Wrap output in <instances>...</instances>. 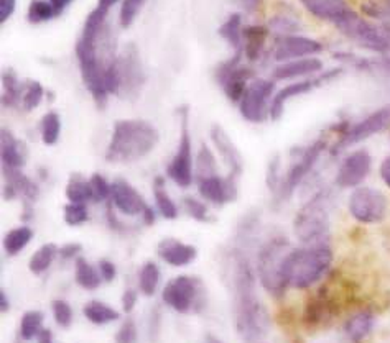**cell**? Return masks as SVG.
I'll return each instance as SVG.
<instances>
[{"mask_svg": "<svg viewBox=\"0 0 390 343\" xmlns=\"http://www.w3.org/2000/svg\"><path fill=\"white\" fill-rule=\"evenodd\" d=\"M232 292L237 334L246 343H267L270 319L257 294L252 265L242 250L232 252Z\"/></svg>", "mask_w": 390, "mask_h": 343, "instance_id": "1", "label": "cell"}, {"mask_svg": "<svg viewBox=\"0 0 390 343\" xmlns=\"http://www.w3.org/2000/svg\"><path fill=\"white\" fill-rule=\"evenodd\" d=\"M159 141L160 132L154 123L142 118H121L114 123L104 158L111 165H130L149 156Z\"/></svg>", "mask_w": 390, "mask_h": 343, "instance_id": "2", "label": "cell"}, {"mask_svg": "<svg viewBox=\"0 0 390 343\" xmlns=\"http://www.w3.org/2000/svg\"><path fill=\"white\" fill-rule=\"evenodd\" d=\"M333 265V250L329 243L301 245L286 255V276L295 290H308L328 273Z\"/></svg>", "mask_w": 390, "mask_h": 343, "instance_id": "3", "label": "cell"}, {"mask_svg": "<svg viewBox=\"0 0 390 343\" xmlns=\"http://www.w3.org/2000/svg\"><path fill=\"white\" fill-rule=\"evenodd\" d=\"M329 205H331V193L323 188L316 190L296 212L294 232L301 245L329 242V228H331Z\"/></svg>", "mask_w": 390, "mask_h": 343, "instance_id": "4", "label": "cell"}, {"mask_svg": "<svg viewBox=\"0 0 390 343\" xmlns=\"http://www.w3.org/2000/svg\"><path fill=\"white\" fill-rule=\"evenodd\" d=\"M291 250L285 237H274L262 245L257 255V277L262 287L274 297H284L289 290L286 255Z\"/></svg>", "mask_w": 390, "mask_h": 343, "instance_id": "5", "label": "cell"}, {"mask_svg": "<svg viewBox=\"0 0 390 343\" xmlns=\"http://www.w3.org/2000/svg\"><path fill=\"white\" fill-rule=\"evenodd\" d=\"M99 43H89L79 38L74 45V54L76 61H78L81 81H83L86 91L93 97L96 107L102 111V108L107 107V102H109L111 97L106 89L104 73L106 63L112 56L102 54V50H99Z\"/></svg>", "mask_w": 390, "mask_h": 343, "instance_id": "6", "label": "cell"}, {"mask_svg": "<svg viewBox=\"0 0 390 343\" xmlns=\"http://www.w3.org/2000/svg\"><path fill=\"white\" fill-rule=\"evenodd\" d=\"M387 128H390V103L367 113L361 121H343L336 123L331 127V132L336 135V140L333 145H329V155L338 156L343 151L372 138L374 135L386 132Z\"/></svg>", "mask_w": 390, "mask_h": 343, "instance_id": "7", "label": "cell"}, {"mask_svg": "<svg viewBox=\"0 0 390 343\" xmlns=\"http://www.w3.org/2000/svg\"><path fill=\"white\" fill-rule=\"evenodd\" d=\"M334 29L367 54L390 56V25L362 17L354 10Z\"/></svg>", "mask_w": 390, "mask_h": 343, "instance_id": "8", "label": "cell"}, {"mask_svg": "<svg viewBox=\"0 0 390 343\" xmlns=\"http://www.w3.org/2000/svg\"><path fill=\"white\" fill-rule=\"evenodd\" d=\"M326 151H329V143L324 138H318L313 143L301 146L295 153H291V156H294L291 165L289 166V170L281 174L279 190L274 194L277 204H284L294 198L296 189H300V186L306 183V179L311 176L318 161L321 160V156Z\"/></svg>", "mask_w": 390, "mask_h": 343, "instance_id": "9", "label": "cell"}, {"mask_svg": "<svg viewBox=\"0 0 390 343\" xmlns=\"http://www.w3.org/2000/svg\"><path fill=\"white\" fill-rule=\"evenodd\" d=\"M256 76H259L257 68L249 64L242 54L232 53L226 59H223V61L216 64L213 71L216 84L223 91L226 99L231 103H234V106L239 103L247 86L251 84V81Z\"/></svg>", "mask_w": 390, "mask_h": 343, "instance_id": "10", "label": "cell"}, {"mask_svg": "<svg viewBox=\"0 0 390 343\" xmlns=\"http://www.w3.org/2000/svg\"><path fill=\"white\" fill-rule=\"evenodd\" d=\"M180 117V138L171 161L166 166V178L171 179L178 188L188 189L194 183V158L193 156V140L189 133V107L181 106L178 108Z\"/></svg>", "mask_w": 390, "mask_h": 343, "instance_id": "11", "label": "cell"}, {"mask_svg": "<svg viewBox=\"0 0 390 343\" xmlns=\"http://www.w3.org/2000/svg\"><path fill=\"white\" fill-rule=\"evenodd\" d=\"M344 71L346 69L343 66L326 68L323 73L315 76V78L291 81V83H285L284 86L279 87L274 94L272 103H270V121L279 122L280 118L284 117L285 108L291 101L296 99V97L310 94V92L319 89V87L333 83V81L344 74Z\"/></svg>", "mask_w": 390, "mask_h": 343, "instance_id": "12", "label": "cell"}, {"mask_svg": "<svg viewBox=\"0 0 390 343\" xmlns=\"http://www.w3.org/2000/svg\"><path fill=\"white\" fill-rule=\"evenodd\" d=\"M275 91H277V83L270 76L269 78L256 76L237 103L244 121L252 125H260L270 121V103H272Z\"/></svg>", "mask_w": 390, "mask_h": 343, "instance_id": "13", "label": "cell"}, {"mask_svg": "<svg viewBox=\"0 0 390 343\" xmlns=\"http://www.w3.org/2000/svg\"><path fill=\"white\" fill-rule=\"evenodd\" d=\"M348 212L361 225H376L389 214L387 195L371 186L356 188L348 198Z\"/></svg>", "mask_w": 390, "mask_h": 343, "instance_id": "14", "label": "cell"}, {"mask_svg": "<svg viewBox=\"0 0 390 343\" xmlns=\"http://www.w3.org/2000/svg\"><path fill=\"white\" fill-rule=\"evenodd\" d=\"M161 299L168 307L180 314L198 312L204 306L203 282L193 276H176L168 282L161 292Z\"/></svg>", "mask_w": 390, "mask_h": 343, "instance_id": "15", "label": "cell"}, {"mask_svg": "<svg viewBox=\"0 0 390 343\" xmlns=\"http://www.w3.org/2000/svg\"><path fill=\"white\" fill-rule=\"evenodd\" d=\"M324 45L316 38L295 34L286 36L272 38L269 50V63L279 64L285 61H294V59L303 58H316L324 53Z\"/></svg>", "mask_w": 390, "mask_h": 343, "instance_id": "16", "label": "cell"}, {"mask_svg": "<svg viewBox=\"0 0 390 343\" xmlns=\"http://www.w3.org/2000/svg\"><path fill=\"white\" fill-rule=\"evenodd\" d=\"M116 64L119 71V79H121V92H119V97L135 99L142 92L145 81H147V74H145L139 48L134 43H129V45L124 46V50L117 53Z\"/></svg>", "mask_w": 390, "mask_h": 343, "instance_id": "17", "label": "cell"}, {"mask_svg": "<svg viewBox=\"0 0 390 343\" xmlns=\"http://www.w3.org/2000/svg\"><path fill=\"white\" fill-rule=\"evenodd\" d=\"M372 156L366 148L351 151L341 160L334 174V186L339 189H356L369 178Z\"/></svg>", "mask_w": 390, "mask_h": 343, "instance_id": "18", "label": "cell"}, {"mask_svg": "<svg viewBox=\"0 0 390 343\" xmlns=\"http://www.w3.org/2000/svg\"><path fill=\"white\" fill-rule=\"evenodd\" d=\"M237 181L239 179L232 176V174L221 176L218 173L209 178L199 179L194 184H196L198 194L203 200L214 207H224L236 203L237 198H239V184H237Z\"/></svg>", "mask_w": 390, "mask_h": 343, "instance_id": "19", "label": "cell"}, {"mask_svg": "<svg viewBox=\"0 0 390 343\" xmlns=\"http://www.w3.org/2000/svg\"><path fill=\"white\" fill-rule=\"evenodd\" d=\"M270 43H272V34L265 24H246L244 26L242 56L254 68L269 61Z\"/></svg>", "mask_w": 390, "mask_h": 343, "instance_id": "20", "label": "cell"}, {"mask_svg": "<svg viewBox=\"0 0 390 343\" xmlns=\"http://www.w3.org/2000/svg\"><path fill=\"white\" fill-rule=\"evenodd\" d=\"M324 69H326V64H324L321 56L294 59V61L272 64L270 78L275 83H291V81L315 78L319 73H323Z\"/></svg>", "mask_w": 390, "mask_h": 343, "instance_id": "21", "label": "cell"}, {"mask_svg": "<svg viewBox=\"0 0 390 343\" xmlns=\"http://www.w3.org/2000/svg\"><path fill=\"white\" fill-rule=\"evenodd\" d=\"M209 138L211 143L214 146V151L219 155V158L226 165L227 174H232V176L239 179L244 173V158L223 125L219 123L211 125Z\"/></svg>", "mask_w": 390, "mask_h": 343, "instance_id": "22", "label": "cell"}, {"mask_svg": "<svg viewBox=\"0 0 390 343\" xmlns=\"http://www.w3.org/2000/svg\"><path fill=\"white\" fill-rule=\"evenodd\" d=\"M109 204L119 214L126 217H142L149 204L145 203L144 195L135 189L126 179H114L112 193Z\"/></svg>", "mask_w": 390, "mask_h": 343, "instance_id": "23", "label": "cell"}, {"mask_svg": "<svg viewBox=\"0 0 390 343\" xmlns=\"http://www.w3.org/2000/svg\"><path fill=\"white\" fill-rule=\"evenodd\" d=\"M300 4L311 17L333 26L339 25L354 12L348 0H300Z\"/></svg>", "mask_w": 390, "mask_h": 343, "instance_id": "24", "label": "cell"}, {"mask_svg": "<svg viewBox=\"0 0 390 343\" xmlns=\"http://www.w3.org/2000/svg\"><path fill=\"white\" fill-rule=\"evenodd\" d=\"M0 160L2 170H21L29 160L25 141L19 140L9 128L0 130Z\"/></svg>", "mask_w": 390, "mask_h": 343, "instance_id": "25", "label": "cell"}, {"mask_svg": "<svg viewBox=\"0 0 390 343\" xmlns=\"http://www.w3.org/2000/svg\"><path fill=\"white\" fill-rule=\"evenodd\" d=\"M156 253L166 265L175 266V268L191 265L198 257L196 247L176 240V238H164L156 247Z\"/></svg>", "mask_w": 390, "mask_h": 343, "instance_id": "26", "label": "cell"}, {"mask_svg": "<svg viewBox=\"0 0 390 343\" xmlns=\"http://www.w3.org/2000/svg\"><path fill=\"white\" fill-rule=\"evenodd\" d=\"M4 181L9 186H12L19 198L24 200V204H35L38 195H40V188L34 179L21 173V170H2Z\"/></svg>", "mask_w": 390, "mask_h": 343, "instance_id": "27", "label": "cell"}, {"mask_svg": "<svg viewBox=\"0 0 390 343\" xmlns=\"http://www.w3.org/2000/svg\"><path fill=\"white\" fill-rule=\"evenodd\" d=\"M244 17L241 12H234L221 24L218 34L229 46L232 54H242V40H244Z\"/></svg>", "mask_w": 390, "mask_h": 343, "instance_id": "28", "label": "cell"}, {"mask_svg": "<svg viewBox=\"0 0 390 343\" xmlns=\"http://www.w3.org/2000/svg\"><path fill=\"white\" fill-rule=\"evenodd\" d=\"M376 325V315L371 310H359L346 320L344 334L353 343H362L372 334Z\"/></svg>", "mask_w": 390, "mask_h": 343, "instance_id": "29", "label": "cell"}, {"mask_svg": "<svg viewBox=\"0 0 390 343\" xmlns=\"http://www.w3.org/2000/svg\"><path fill=\"white\" fill-rule=\"evenodd\" d=\"M25 91V81L19 78L15 69L7 68L2 73V107L21 108V97Z\"/></svg>", "mask_w": 390, "mask_h": 343, "instance_id": "30", "label": "cell"}, {"mask_svg": "<svg viewBox=\"0 0 390 343\" xmlns=\"http://www.w3.org/2000/svg\"><path fill=\"white\" fill-rule=\"evenodd\" d=\"M166 179L164 176H156L154 179V199H155V207L156 212L164 217L166 220H176L178 215H180V209L175 200L170 198V194L166 193L165 188Z\"/></svg>", "mask_w": 390, "mask_h": 343, "instance_id": "31", "label": "cell"}, {"mask_svg": "<svg viewBox=\"0 0 390 343\" xmlns=\"http://www.w3.org/2000/svg\"><path fill=\"white\" fill-rule=\"evenodd\" d=\"M109 12L101 7H96L84 20L83 31H81V40L89 43H99L101 38L106 34V21Z\"/></svg>", "mask_w": 390, "mask_h": 343, "instance_id": "32", "label": "cell"}, {"mask_svg": "<svg viewBox=\"0 0 390 343\" xmlns=\"http://www.w3.org/2000/svg\"><path fill=\"white\" fill-rule=\"evenodd\" d=\"M64 194H66L68 203L73 204L93 203V189H91V183L88 178L83 176V174L76 173L69 176Z\"/></svg>", "mask_w": 390, "mask_h": 343, "instance_id": "33", "label": "cell"}, {"mask_svg": "<svg viewBox=\"0 0 390 343\" xmlns=\"http://www.w3.org/2000/svg\"><path fill=\"white\" fill-rule=\"evenodd\" d=\"M218 158L216 153L206 143H201L198 150V155L194 158V183L199 179L209 178L213 174H218Z\"/></svg>", "mask_w": 390, "mask_h": 343, "instance_id": "34", "label": "cell"}, {"mask_svg": "<svg viewBox=\"0 0 390 343\" xmlns=\"http://www.w3.org/2000/svg\"><path fill=\"white\" fill-rule=\"evenodd\" d=\"M34 238V230L29 225H20L15 227L12 230L7 232V235L4 237V250L9 257H15L21 250L26 248V245Z\"/></svg>", "mask_w": 390, "mask_h": 343, "instance_id": "35", "label": "cell"}, {"mask_svg": "<svg viewBox=\"0 0 390 343\" xmlns=\"http://www.w3.org/2000/svg\"><path fill=\"white\" fill-rule=\"evenodd\" d=\"M74 280H76V285L83 287V290L94 291L101 286L102 277L99 275V270L93 268V266H91L83 257H79L76 258V265H74Z\"/></svg>", "mask_w": 390, "mask_h": 343, "instance_id": "36", "label": "cell"}, {"mask_svg": "<svg viewBox=\"0 0 390 343\" xmlns=\"http://www.w3.org/2000/svg\"><path fill=\"white\" fill-rule=\"evenodd\" d=\"M59 248L56 247L55 243H45L41 245L40 248L36 250V252L31 255V258L29 261V268L34 275L40 276L45 273V271L50 268L53 261L58 257Z\"/></svg>", "mask_w": 390, "mask_h": 343, "instance_id": "37", "label": "cell"}, {"mask_svg": "<svg viewBox=\"0 0 390 343\" xmlns=\"http://www.w3.org/2000/svg\"><path fill=\"white\" fill-rule=\"evenodd\" d=\"M83 314L86 315V319H88L89 322H93L96 325L111 324L114 320H119V317H121V314H119L116 309H112L111 306H107V304L101 301H91L86 304Z\"/></svg>", "mask_w": 390, "mask_h": 343, "instance_id": "38", "label": "cell"}, {"mask_svg": "<svg viewBox=\"0 0 390 343\" xmlns=\"http://www.w3.org/2000/svg\"><path fill=\"white\" fill-rule=\"evenodd\" d=\"M265 25L269 26L272 38L295 35V34H300L301 30L300 20L290 14H275Z\"/></svg>", "mask_w": 390, "mask_h": 343, "instance_id": "39", "label": "cell"}, {"mask_svg": "<svg viewBox=\"0 0 390 343\" xmlns=\"http://www.w3.org/2000/svg\"><path fill=\"white\" fill-rule=\"evenodd\" d=\"M40 135L41 141L46 146H53L58 143L61 137V117L55 111L46 112L40 122Z\"/></svg>", "mask_w": 390, "mask_h": 343, "instance_id": "40", "label": "cell"}, {"mask_svg": "<svg viewBox=\"0 0 390 343\" xmlns=\"http://www.w3.org/2000/svg\"><path fill=\"white\" fill-rule=\"evenodd\" d=\"M45 97H46V89L43 87L40 81L26 79L24 97H21V111L25 112L35 111V108L41 106V102Z\"/></svg>", "mask_w": 390, "mask_h": 343, "instance_id": "41", "label": "cell"}, {"mask_svg": "<svg viewBox=\"0 0 390 343\" xmlns=\"http://www.w3.org/2000/svg\"><path fill=\"white\" fill-rule=\"evenodd\" d=\"M160 285V268L154 261H147L139 271V287L145 296H154Z\"/></svg>", "mask_w": 390, "mask_h": 343, "instance_id": "42", "label": "cell"}, {"mask_svg": "<svg viewBox=\"0 0 390 343\" xmlns=\"http://www.w3.org/2000/svg\"><path fill=\"white\" fill-rule=\"evenodd\" d=\"M55 17H58V14L50 0H31L30 2L26 19H29L31 25L46 24V21H50Z\"/></svg>", "mask_w": 390, "mask_h": 343, "instance_id": "43", "label": "cell"}, {"mask_svg": "<svg viewBox=\"0 0 390 343\" xmlns=\"http://www.w3.org/2000/svg\"><path fill=\"white\" fill-rule=\"evenodd\" d=\"M362 14L366 19L390 25V0H364Z\"/></svg>", "mask_w": 390, "mask_h": 343, "instance_id": "44", "label": "cell"}, {"mask_svg": "<svg viewBox=\"0 0 390 343\" xmlns=\"http://www.w3.org/2000/svg\"><path fill=\"white\" fill-rule=\"evenodd\" d=\"M43 325V314L40 310H30L25 312L20 322V335L24 340H34L35 337L40 335Z\"/></svg>", "mask_w": 390, "mask_h": 343, "instance_id": "45", "label": "cell"}, {"mask_svg": "<svg viewBox=\"0 0 390 343\" xmlns=\"http://www.w3.org/2000/svg\"><path fill=\"white\" fill-rule=\"evenodd\" d=\"M183 209H185L186 214L191 217L193 220L196 222H211V214L208 203L203 199L193 198V195H186L183 198Z\"/></svg>", "mask_w": 390, "mask_h": 343, "instance_id": "46", "label": "cell"}, {"mask_svg": "<svg viewBox=\"0 0 390 343\" xmlns=\"http://www.w3.org/2000/svg\"><path fill=\"white\" fill-rule=\"evenodd\" d=\"M147 0H122L121 10H119V25L121 29H130L135 19L139 17L140 10Z\"/></svg>", "mask_w": 390, "mask_h": 343, "instance_id": "47", "label": "cell"}, {"mask_svg": "<svg viewBox=\"0 0 390 343\" xmlns=\"http://www.w3.org/2000/svg\"><path fill=\"white\" fill-rule=\"evenodd\" d=\"M63 219L69 227H79L89 220L88 204L68 203L63 209Z\"/></svg>", "mask_w": 390, "mask_h": 343, "instance_id": "48", "label": "cell"}, {"mask_svg": "<svg viewBox=\"0 0 390 343\" xmlns=\"http://www.w3.org/2000/svg\"><path fill=\"white\" fill-rule=\"evenodd\" d=\"M89 183H91V189H93V203L94 204L109 203L111 193H112V183L107 181L101 173H94L93 176L89 178Z\"/></svg>", "mask_w": 390, "mask_h": 343, "instance_id": "49", "label": "cell"}, {"mask_svg": "<svg viewBox=\"0 0 390 343\" xmlns=\"http://www.w3.org/2000/svg\"><path fill=\"white\" fill-rule=\"evenodd\" d=\"M281 174H284V170H281V156L274 155L272 158H270L269 166H267V174H265V184H267V188L272 195L279 190Z\"/></svg>", "mask_w": 390, "mask_h": 343, "instance_id": "50", "label": "cell"}, {"mask_svg": "<svg viewBox=\"0 0 390 343\" xmlns=\"http://www.w3.org/2000/svg\"><path fill=\"white\" fill-rule=\"evenodd\" d=\"M53 315H55V320L59 327L63 329H68L69 325L73 324V309L66 301L63 299H56V301L51 302Z\"/></svg>", "mask_w": 390, "mask_h": 343, "instance_id": "51", "label": "cell"}, {"mask_svg": "<svg viewBox=\"0 0 390 343\" xmlns=\"http://www.w3.org/2000/svg\"><path fill=\"white\" fill-rule=\"evenodd\" d=\"M137 340V327L132 319H127L126 322L122 324L121 329H119L116 335L117 343H135Z\"/></svg>", "mask_w": 390, "mask_h": 343, "instance_id": "52", "label": "cell"}, {"mask_svg": "<svg viewBox=\"0 0 390 343\" xmlns=\"http://www.w3.org/2000/svg\"><path fill=\"white\" fill-rule=\"evenodd\" d=\"M97 270H99V275L102 277V281L111 282V281L116 280L117 270H116V265H114L112 261H109V260H101L99 265H97Z\"/></svg>", "mask_w": 390, "mask_h": 343, "instance_id": "53", "label": "cell"}, {"mask_svg": "<svg viewBox=\"0 0 390 343\" xmlns=\"http://www.w3.org/2000/svg\"><path fill=\"white\" fill-rule=\"evenodd\" d=\"M81 252H83V247H81L79 243H66L59 248L58 255L63 260H74V258H79Z\"/></svg>", "mask_w": 390, "mask_h": 343, "instance_id": "54", "label": "cell"}, {"mask_svg": "<svg viewBox=\"0 0 390 343\" xmlns=\"http://www.w3.org/2000/svg\"><path fill=\"white\" fill-rule=\"evenodd\" d=\"M17 9V0H0V24H5Z\"/></svg>", "mask_w": 390, "mask_h": 343, "instance_id": "55", "label": "cell"}, {"mask_svg": "<svg viewBox=\"0 0 390 343\" xmlns=\"http://www.w3.org/2000/svg\"><path fill=\"white\" fill-rule=\"evenodd\" d=\"M137 304V291L134 290H127L122 296V309L126 314H130Z\"/></svg>", "mask_w": 390, "mask_h": 343, "instance_id": "56", "label": "cell"}, {"mask_svg": "<svg viewBox=\"0 0 390 343\" xmlns=\"http://www.w3.org/2000/svg\"><path fill=\"white\" fill-rule=\"evenodd\" d=\"M379 176H381L382 183L390 189V155L386 156L379 166Z\"/></svg>", "mask_w": 390, "mask_h": 343, "instance_id": "57", "label": "cell"}, {"mask_svg": "<svg viewBox=\"0 0 390 343\" xmlns=\"http://www.w3.org/2000/svg\"><path fill=\"white\" fill-rule=\"evenodd\" d=\"M232 2L239 5V7L242 10H246V12L254 14L260 9V4H262V0H232Z\"/></svg>", "mask_w": 390, "mask_h": 343, "instance_id": "58", "label": "cell"}, {"mask_svg": "<svg viewBox=\"0 0 390 343\" xmlns=\"http://www.w3.org/2000/svg\"><path fill=\"white\" fill-rule=\"evenodd\" d=\"M140 219H142V222L145 223V225H154V223L156 222V212L155 209L151 205H149L147 209H145V212L142 214V217H140Z\"/></svg>", "mask_w": 390, "mask_h": 343, "instance_id": "59", "label": "cell"}, {"mask_svg": "<svg viewBox=\"0 0 390 343\" xmlns=\"http://www.w3.org/2000/svg\"><path fill=\"white\" fill-rule=\"evenodd\" d=\"M50 2H51L53 7H55L56 14H58V15H61V14L64 12V9H66L68 5L73 2V0H50Z\"/></svg>", "mask_w": 390, "mask_h": 343, "instance_id": "60", "label": "cell"}, {"mask_svg": "<svg viewBox=\"0 0 390 343\" xmlns=\"http://www.w3.org/2000/svg\"><path fill=\"white\" fill-rule=\"evenodd\" d=\"M9 309H10V302L7 299V292L2 290L0 291V310H2V312H7Z\"/></svg>", "mask_w": 390, "mask_h": 343, "instance_id": "61", "label": "cell"}, {"mask_svg": "<svg viewBox=\"0 0 390 343\" xmlns=\"http://www.w3.org/2000/svg\"><path fill=\"white\" fill-rule=\"evenodd\" d=\"M36 339H38V343H53V340H51V332L46 330V329H43L40 332V335L36 337Z\"/></svg>", "mask_w": 390, "mask_h": 343, "instance_id": "62", "label": "cell"}, {"mask_svg": "<svg viewBox=\"0 0 390 343\" xmlns=\"http://www.w3.org/2000/svg\"><path fill=\"white\" fill-rule=\"evenodd\" d=\"M117 2H121V0H97V7H101V9H104L107 10V12H109V10L114 7V5H116Z\"/></svg>", "mask_w": 390, "mask_h": 343, "instance_id": "63", "label": "cell"}, {"mask_svg": "<svg viewBox=\"0 0 390 343\" xmlns=\"http://www.w3.org/2000/svg\"><path fill=\"white\" fill-rule=\"evenodd\" d=\"M206 343H223V342H219L218 339H214V337H206Z\"/></svg>", "mask_w": 390, "mask_h": 343, "instance_id": "64", "label": "cell"}]
</instances>
